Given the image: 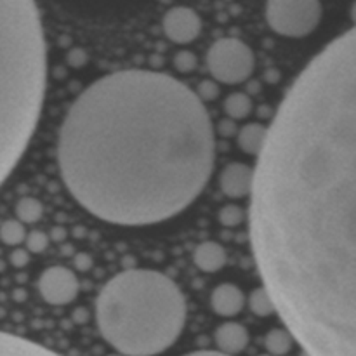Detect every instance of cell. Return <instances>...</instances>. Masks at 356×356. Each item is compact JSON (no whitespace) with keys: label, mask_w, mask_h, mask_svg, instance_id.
Returning <instances> with one entry per match:
<instances>
[{"label":"cell","mask_w":356,"mask_h":356,"mask_svg":"<svg viewBox=\"0 0 356 356\" xmlns=\"http://www.w3.org/2000/svg\"><path fill=\"white\" fill-rule=\"evenodd\" d=\"M257 156L250 243L275 312L312 356H355V28L296 79Z\"/></svg>","instance_id":"6da1fadb"},{"label":"cell","mask_w":356,"mask_h":356,"mask_svg":"<svg viewBox=\"0 0 356 356\" xmlns=\"http://www.w3.org/2000/svg\"><path fill=\"white\" fill-rule=\"evenodd\" d=\"M214 159V125L200 97L149 70L90 83L59 131L63 183L111 225H156L183 212L207 184Z\"/></svg>","instance_id":"7a4b0ae2"},{"label":"cell","mask_w":356,"mask_h":356,"mask_svg":"<svg viewBox=\"0 0 356 356\" xmlns=\"http://www.w3.org/2000/svg\"><path fill=\"white\" fill-rule=\"evenodd\" d=\"M47 86V47L35 0H0V186L31 141Z\"/></svg>","instance_id":"3957f363"},{"label":"cell","mask_w":356,"mask_h":356,"mask_svg":"<svg viewBox=\"0 0 356 356\" xmlns=\"http://www.w3.org/2000/svg\"><path fill=\"white\" fill-rule=\"evenodd\" d=\"M96 322L104 341L120 355L155 356L179 339L186 322V301L167 275L127 270L101 289Z\"/></svg>","instance_id":"277c9868"},{"label":"cell","mask_w":356,"mask_h":356,"mask_svg":"<svg viewBox=\"0 0 356 356\" xmlns=\"http://www.w3.org/2000/svg\"><path fill=\"white\" fill-rule=\"evenodd\" d=\"M320 0H268L266 21L275 33L302 38L316 30L322 21Z\"/></svg>","instance_id":"5b68a950"},{"label":"cell","mask_w":356,"mask_h":356,"mask_svg":"<svg viewBox=\"0 0 356 356\" xmlns=\"http://www.w3.org/2000/svg\"><path fill=\"white\" fill-rule=\"evenodd\" d=\"M207 66L216 82L242 83L252 75L256 58L245 42L238 38H219L211 45L207 52Z\"/></svg>","instance_id":"8992f818"},{"label":"cell","mask_w":356,"mask_h":356,"mask_svg":"<svg viewBox=\"0 0 356 356\" xmlns=\"http://www.w3.org/2000/svg\"><path fill=\"white\" fill-rule=\"evenodd\" d=\"M80 284L76 275L65 266L47 268L38 280L42 299L52 306L70 305L79 296Z\"/></svg>","instance_id":"52a82bcc"},{"label":"cell","mask_w":356,"mask_h":356,"mask_svg":"<svg viewBox=\"0 0 356 356\" xmlns=\"http://www.w3.org/2000/svg\"><path fill=\"white\" fill-rule=\"evenodd\" d=\"M162 28L165 37L174 44H190L200 35L202 19L191 7L176 6L165 13L162 19Z\"/></svg>","instance_id":"ba28073f"},{"label":"cell","mask_w":356,"mask_h":356,"mask_svg":"<svg viewBox=\"0 0 356 356\" xmlns=\"http://www.w3.org/2000/svg\"><path fill=\"white\" fill-rule=\"evenodd\" d=\"M252 181V167L242 162H232L222 169L221 176H219V186L226 197L232 198V200H240V198L250 195Z\"/></svg>","instance_id":"9c48e42d"},{"label":"cell","mask_w":356,"mask_h":356,"mask_svg":"<svg viewBox=\"0 0 356 356\" xmlns=\"http://www.w3.org/2000/svg\"><path fill=\"white\" fill-rule=\"evenodd\" d=\"M211 306L219 316H235L245 306V296L235 284H221L212 291Z\"/></svg>","instance_id":"30bf717a"},{"label":"cell","mask_w":356,"mask_h":356,"mask_svg":"<svg viewBox=\"0 0 356 356\" xmlns=\"http://www.w3.org/2000/svg\"><path fill=\"white\" fill-rule=\"evenodd\" d=\"M216 344L219 351L226 355H238L249 344V330L236 322H226L216 330Z\"/></svg>","instance_id":"8fae6325"},{"label":"cell","mask_w":356,"mask_h":356,"mask_svg":"<svg viewBox=\"0 0 356 356\" xmlns=\"http://www.w3.org/2000/svg\"><path fill=\"white\" fill-rule=\"evenodd\" d=\"M0 356H61L42 344L0 330Z\"/></svg>","instance_id":"7c38bea8"},{"label":"cell","mask_w":356,"mask_h":356,"mask_svg":"<svg viewBox=\"0 0 356 356\" xmlns=\"http://www.w3.org/2000/svg\"><path fill=\"white\" fill-rule=\"evenodd\" d=\"M195 266L205 273L219 271L226 264V250L218 242H202L193 252Z\"/></svg>","instance_id":"4fadbf2b"},{"label":"cell","mask_w":356,"mask_h":356,"mask_svg":"<svg viewBox=\"0 0 356 356\" xmlns=\"http://www.w3.org/2000/svg\"><path fill=\"white\" fill-rule=\"evenodd\" d=\"M268 127L263 124H247L236 134V143H238V148L242 149L245 155L256 156L261 152L264 145V139H266Z\"/></svg>","instance_id":"5bb4252c"},{"label":"cell","mask_w":356,"mask_h":356,"mask_svg":"<svg viewBox=\"0 0 356 356\" xmlns=\"http://www.w3.org/2000/svg\"><path fill=\"white\" fill-rule=\"evenodd\" d=\"M264 346H266L268 353L273 356L287 355L294 346V337L287 329H273L266 334Z\"/></svg>","instance_id":"9a60e30c"},{"label":"cell","mask_w":356,"mask_h":356,"mask_svg":"<svg viewBox=\"0 0 356 356\" xmlns=\"http://www.w3.org/2000/svg\"><path fill=\"white\" fill-rule=\"evenodd\" d=\"M225 111L232 120H242L252 113V99L245 92H233L225 99Z\"/></svg>","instance_id":"2e32d148"},{"label":"cell","mask_w":356,"mask_h":356,"mask_svg":"<svg viewBox=\"0 0 356 356\" xmlns=\"http://www.w3.org/2000/svg\"><path fill=\"white\" fill-rule=\"evenodd\" d=\"M249 308L250 312L256 316H261V318H266V316H271L275 312L273 299H271L270 292L264 287L254 289L249 296Z\"/></svg>","instance_id":"e0dca14e"},{"label":"cell","mask_w":356,"mask_h":356,"mask_svg":"<svg viewBox=\"0 0 356 356\" xmlns=\"http://www.w3.org/2000/svg\"><path fill=\"white\" fill-rule=\"evenodd\" d=\"M44 214V205L40 200L33 197H24L17 202L16 205V216L23 225H33Z\"/></svg>","instance_id":"ac0fdd59"},{"label":"cell","mask_w":356,"mask_h":356,"mask_svg":"<svg viewBox=\"0 0 356 356\" xmlns=\"http://www.w3.org/2000/svg\"><path fill=\"white\" fill-rule=\"evenodd\" d=\"M0 236H2L3 242L7 245H19L21 242L26 236V232H24V225L19 221V219H10V221L3 222L2 229H0Z\"/></svg>","instance_id":"d6986e66"},{"label":"cell","mask_w":356,"mask_h":356,"mask_svg":"<svg viewBox=\"0 0 356 356\" xmlns=\"http://www.w3.org/2000/svg\"><path fill=\"white\" fill-rule=\"evenodd\" d=\"M245 219V211H243L240 205H225V207L219 211V222H221L225 228H235L240 226Z\"/></svg>","instance_id":"ffe728a7"},{"label":"cell","mask_w":356,"mask_h":356,"mask_svg":"<svg viewBox=\"0 0 356 356\" xmlns=\"http://www.w3.org/2000/svg\"><path fill=\"white\" fill-rule=\"evenodd\" d=\"M197 56L190 51H181L177 52L176 58H174V66L179 73H190L197 68Z\"/></svg>","instance_id":"44dd1931"},{"label":"cell","mask_w":356,"mask_h":356,"mask_svg":"<svg viewBox=\"0 0 356 356\" xmlns=\"http://www.w3.org/2000/svg\"><path fill=\"white\" fill-rule=\"evenodd\" d=\"M24 240H26V249L33 254L44 252L49 245V236L44 232H30Z\"/></svg>","instance_id":"7402d4cb"},{"label":"cell","mask_w":356,"mask_h":356,"mask_svg":"<svg viewBox=\"0 0 356 356\" xmlns=\"http://www.w3.org/2000/svg\"><path fill=\"white\" fill-rule=\"evenodd\" d=\"M197 94L200 97L202 103H211V101L218 99L219 96V86L216 80H204V82L198 83Z\"/></svg>","instance_id":"603a6c76"},{"label":"cell","mask_w":356,"mask_h":356,"mask_svg":"<svg viewBox=\"0 0 356 356\" xmlns=\"http://www.w3.org/2000/svg\"><path fill=\"white\" fill-rule=\"evenodd\" d=\"M28 261H30V256H28L26 250L16 249L13 254H10V263H13L16 268L26 266Z\"/></svg>","instance_id":"cb8c5ba5"},{"label":"cell","mask_w":356,"mask_h":356,"mask_svg":"<svg viewBox=\"0 0 356 356\" xmlns=\"http://www.w3.org/2000/svg\"><path fill=\"white\" fill-rule=\"evenodd\" d=\"M236 127L233 120H221L218 125V132L222 136V138H229V136L235 134Z\"/></svg>","instance_id":"d4e9b609"},{"label":"cell","mask_w":356,"mask_h":356,"mask_svg":"<svg viewBox=\"0 0 356 356\" xmlns=\"http://www.w3.org/2000/svg\"><path fill=\"white\" fill-rule=\"evenodd\" d=\"M75 266L79 268V270H87V268L90 266L89 256H86V254H79V256L75 257Z\"/></svg>","instance_id":"484cf974"},{"label":"cell","mask_w":356,"mask_h":356,"mask_svg":"<svg viewBox=\"0 0 356 356\" xmlns=\"http://www.w3.org/2000/svg\"><path fill=\"white\" fill-rule=\"evenodd\" d=\"M184 356H232V355L221 353V351H195V353L184 355Z\"/></svg>","instance_id":"4316f807"},{"label":"cell","mask_w":356,"mask_h":356,"mask_svg":"<svg viewBox=\"0 0 356 356\" xmlns=\"http://www.w3.org/2000/svg\"><path fill=\"white\" fill-rule=\"evenodd\" d=\"M51 238H52V240H61V238H65V229L54 228V229H52Z\"/></svg>","instance_id":"83f0119b"},{"label":"cell","mask_w":356,"mask_h":356,"mask_svg":"<svg viewBox=\"0 0 356 356\" xmlns=\"http://www.w3.org/2000/svg\"><path fill=\"white\" fill-rule=\"evenodd\" d=\"M299 356H312V355H309L308 351H305V350H302V351H301V355H299Z\"/></svg>","instance_id":"f1b7e54d"},{"label":"cell","mask_w":356,"mask_h":356,"mask_svg":"<svg viewBox=\"0 0 356 356\" xmlns=\"http://www.w3.org/2000/svg\"><path fill=\"white\" fill-rule=\"evenodd\" d=\"M259 356H273V355H270V353H268V355H259Z\"/></svg>","instance_id":"f546056e"},{"label":"cell","mask_w":356,"mask_h":356,"mask_svg":"<svg viewBox=\"0 0 356 356\" xmlns=\"http://www.w3.org/2000/svg\"><path fill=\"white\" fill-rule=\"evenodd\" d=\"M110 356H125V355H110Z\"/></svg>","instance_id":"4dcf8cb0"}]
</instances>
